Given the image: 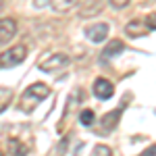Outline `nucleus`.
Segmentation results:
<instances>
[{
    "instance_id": "f257e3e1",
    "label": "nucleus",
    "mask_w": 156,
    "mask_h": 156,
    "mask_svg": "<svg viewBox=\"0 0 156 156\" xmlns=\"http://www.w3.org/2000/svg\"><path fill=\"white\" fill-rule=\"evenodd\" d=\"M46 96H50V87L46 83L29 85L23 92V96H21V110H23V112H31Z\"/></svg>"
},
{
    "instance_id": "a211bd4d",
    "label": "nucleus",
    "mask_w": 156,
    "mask_h": 156,
    "mask_svg": "<svg viewBox=\"0 0 156 156\" xmlns=\"http://www.w3.org/2000/svg\"><path fill=\"white\" fill-rule=\"evenodd\" d=\"M146 156H156V146H152V148H148V150H144Z\"/></svg>"
},
{
    "instance_id": "2eb2a0df",
    "label": "nucleus",
    "mask_w": 156,
    "mask_h": 156,
    "mask_svg": "<svg viewBox=\"0 0 156 156\" xmlns=\"http://www.w3.org/2000/svg\"><path fill=\"white\" fill-rule=\"evenodd\" d=\"M94 154H102V156H106V154H112V150H110L108 146H96V148H94Z\"/></svg>"
},
{
    "instance_id": "dca6fc26",
    "label": "nucleus",
    "mask_w": 156,
    "mask_h": 156,
    "mask_svg": "<svg viewBox=\"0 0 156 156\" xmlns=\"http://www.w3.org/2000/svg\"><path fill=\"white\" fill-rule=\"evenodd\" d=\"M129 4V0H110V6L112 9H125Z\"/></svg>"
},
{
    "instance_id": "39448f33",
    "label": "nucleus",
    "mask_w": 156,
    "mask_h": 156,
    "mask_svg": "<svg viewBox=\"0 0 156 156\" xmlns=\"http://www.w3.org/2000/svg\"><path fill=\"white\" fill-rule=\"evenodd\" d=\"M112 94H115V85L110 83L108 79L100 77V79L94 81V96L96 98H100V100H108Z\"/></svg>"
},
{
    "instance_id": "9d476101",
    "label": "nucleus",
    "mask_w": 156,
    "mask_h": 156,
    "mask_svg": "<svg viewBox=\"0 0 156 156\" xmlns=\"http://www.w3.org/2000/svg\"><path fill=\"white\" fill-rule=\"evenodd\" d=\"M125 50V44L121 40H112L110 44H106V48L102 50V58H110V56H117Z\"/></svg>"
},
{
    "instance_id": "7ed1b4c3",
    "label": "nucleus",
    "mask_w": 156,
    "mask_h": 156,
    "mask_svg": "<svg viewBox=\"0 0 156 156\" xmlns=\"http://www.w3.org/2000/svg\"><path fill=\"white\" fill-rule=\"evenodd\" d=\"M67 65H69V56L62 54V52H56V54H50L46 60H42L40 62V69L44 73H54V71H60Z\"/></svg>"
},
{
    "instance_id": "20e7f679",
    "label": "nucleus",
    "mask_w": 156,
    "mask_h": 156,
    "mask_svg": "<svg viewBox=\"0 0 156 156\" xmlns=\"http://www.w3.org/2000/svg\"><path fill=\"white\" fill-rule=\"evenodd\" d=\"M85 36H87V40H90V42H94V44H98V42H104V40L108 37V25H106V23L90 25V27L85 29Z\"/></svg>"
},
{
    "instance_id": "1a4fd4ad",
    "label": "nucleus",
    "mask_w": 156,
    "mask_h": 156,
    "mask_svg": "<svg viewBox=\"0 0 156 156\" xmlns=\"http://www.w3.org/2000/svg\"><path fill=\"white\" fill-rule=\"evenodd\" d=\"M100 11H102V0H85V4H81V17H94Z\"/></svg>"
},
{
    "instance_id": "423d86ee",
    "label": "nucleus",
    "mask_w": 156,
    "mask_h": 156,
    "mask_svg": "<svg viewBox=\"0 0 156 156\" xmlns=\"http://www.w3.org/2000/svg\"><path fill=\"white\" fill-rule=\"evenodd\" d=\"M123 104H121L117 110H112V112H108V115H104L102 117V121H100V131L102 133H108V131H112L115 127H117V123H119V117H121V112H123Z\"/></svg>"
},
{
    "instance_id": "f3484780",
    "label": "nucleus",
    "mask_w": 156,
    "mask_h": 156,
    "mask_svg": "<svg viewBox=\"0 0 156 156\" xmlns=\"http://www.w3.org/2000/svg\"><path fill=\"white\" fill-rule=\"evenodd\" d=\"M146 23H148V27H150V31L156 29V15H150V17L146 19Z\"/></svg>"
},
{
    "instance_id": "6e6552de",
    "label": "nucleus",
    "mask_w": 156,
    "mask_h": 156,
    "mask_svg": "<svg viewBox=\"0 0 156 156\" xmlns=\"http://www.w3.org/2000/svg\"><path fill=\"white\" fill-rule=\"evenodd\" d=\"M15 34H17V23L12 19H0V46L11 42Z\"/></svg>"
},
{
    "instance_id": "9b49d317",
    "label": "nucleus",
    "mask_w": 156,
    "mask_h": 156,
    "mask_svg": "<svg viewBox=\"0 0 156 156\" xmlns=\"http://www.w3.org/2000/svg\"><path fill=\"white\" fill-rule=\"evenodd\" d=\"M48 2L56 12H67V11H71L79 0H48Z\"/></svg>"
},
{
    "instance_id": "f03ea898",
    "label": "nucleus",
    "mask_w": 156,
    "mask_h": 156,
    "mask_svg": "<svg viewBox=\"0 0 156 156\" xmlns=\"http://www.w3.org/2000/svg\"><path fill=\"white\" fill-rule=\"evenodd\" d=\"M25 56H27V48H25L23 44H17V46H12V48L0 52V69L17 67V65H21L25 60Z\"/></svg>"
},
{
    "instance_id": "0eeeda50",
    "label": "nucleus",
    "mask_w": 156,
    "mask_h": 156,
    "mask_svg": "<svg viewBox=\"0 0 156 156\" xmlns=\"http://www.w3.org/2000/svg\"><path fill=\"white\" fill-rule=\"evenodd\" d=\"M148 31H150V27H148V23L142 21V19H133L131 23L125 25V34L129 37H142V36H146Z\"/></svg>"
},
{
    "instance_id": "4468645a",
    "label": "nucleus",
    "mask_w": 156,
    "mask_h": 156,
    "mask_svg": "<svg viewBox=\"0 0 156 156\" xmlns=\"http://www.w3.org/2000/svg\"><path fill=\"white\" fill-rule=\"evenodd\" d=\"M9 148H11L12 154H25V152H27V148L21 146V144H17V142H9Z\"/></svg>"
},
{
    "instance_id": "ddd939ff",
    "label": "nucleus",
    "mask_w": 156,
    "mask_h": 156,
    "mask_svg": "<svg viewBox=\"0 0 156 156\" xmlns=\"http://www.w3.org/2000/svg\"><path fill=\"white\" fill-rule=\"evenodd\" d=\"M79 121H81V125H83V127H90V125L96 121V117H94V110H90V108L81 110V115H79Z\"/></svg>"
},
{
    "instance_id": "f8f14e48",
    "label": "nucleus",
    "mask_w": 156,
    "mask_h": 156,
    "mask_svg": "<svg viewBox=\"0 0 156 156\" xmlns=\"http://www.w3.org/2000/svg\"><path fill=\"white\" fill-rule=\"evenodd\" d=\"M11 102H12V90L11 87H2V85H0V112H4Z\"/></svg>"
}]
</instances>
